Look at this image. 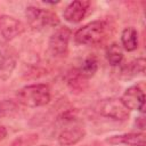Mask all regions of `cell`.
Instances as JSON below:
<instances>
[{
  "instance_id": "obj_6",
  "label": "cell",
  "mask_w": 146,
  "mask_h": 146,
  "mask_svg": "<svg viewBox=\"0 0 146 146\" xmlns=\"http://www.w3.org/2000/svg\"><path fill=\"white\" fill-rule=\"evenodd\" d=\"M72 31L67 26H60L50 35L48 48L52 56L63 57L66 55L68 49V42L71 39Z\"/></svg>"
},
{
  "instance_id": "obj_21",
  "label": "cell",
  "mask_w": 146,
  "mask_h": 146,
  "mask_svg": "<svg viewBox=\"0 0 146 146\" xmlns=\"http://www.w3.org/2000/svg\"><path fill=\"white\" fill-rule=\"evenodd\" d=\"M41 146H49V145H41Z\"/></svg>"
},
{
  "instance_id": "obj_16",
  "label": "cell",
  "mask_w": 146,
  "mask_h": 146,
  "mask_svg": "<svg viewBox=\"0 0 146 146\" xmlns=\"http://www.w3.org/2000/svg\"><path fill=\"white\" fill-rule=\"evenodd\" d=\"M106 58H107V62L112 66H119V65H121V63L123 60V51H122V48L117 43H115V42L111 43L106 48Z\"/></svg>"
},
{
  "instance_id": "obj_14",
  "label": "cell",
  "mask_w": 146,
  "mask_h": 146,
  "mask_svg": "<svg viewBox=\"0 0 146 146\" xmlns=\"http://www.w3.org/2000/svg\"><path fill=\"white\" fill-rule=\"evenodd\" d=\"M67 86L73 92H82L88 87V80L84 79L76 68L67 74Z\"/></svg>"
},
{
  "instance_id": "obj_12",
  "label": "cell",
  "mask_w": 146,
  "mask_h": 146,
  "mask_svg": "<svg viewBox=\"0 0 146 146\" xmlns=\"http://www.w3.org/2000/svg\"><path fill=\"white\" fill-rule=\"evenodd\" d=\"M145 65H146V62L143 57L140 58H137V59H133L129 63H125L124 65L121 66V70H120V74L123 79H131V78H135L139 74H144L145 72Z\"/></svg>"
},
{
  "instance_id": "obj_2",
  "label": "cell",
  "mask_w": 146,
  "mask_h": 146,
  "mask_svg": "<svg viewBox=\"0 0 146 146\" xmlns=\"http://www.w3.org/2000/svg\"><path fill=\"white\" fill-rule=\"evenodd\" d=\"M17 100L27 107L44 106L50 102V89L46 83L27 84L21 88L17 94Z\"/></svg>"
},
{
  "instance_id": "obj_11",
  "label": "cell",
  "mask_w": 146,
  "mask_h": 146,
  "mask_svg": "<svg viewBox=\"0 0 146 146\" xmlns=\"http://www.w3.org/2000/svg\"><path fill=\"white\" fill-rule=\"evenodd\" d=\"M86 136V130L82 127H72L60 131L57 137L60 146H73L81 141Z\"/></svg>"
},
{
  "instance_id": "obj_9",
  "label": "cell",
  "mask_w": 146,
  "mask_h": 146,
  "mask_svg": "<svg viewBox=\"0 0 146 146\" xmlns=\"http://www.w3.org/2000/svg\"><path fill=\"white\" fill-rule=\"evenodd\" d=\"M89 6H90V1H88V0L72 1L64 9L63 16H64L65 21H67L70 23H73V24L79 23L86 17Z\"/></svg>"
},
{
  "instance_id": "obj_1",
  "label": "cell",
  "mask_w": 146,
  "mask_h": 146,
  "mask_svg": "<svg viewBox=\"0 0 146 146\" xmlns=\"http://www.w3.org/2000/svg\"><path fill=\"white\" fill-rule=\"evenodd\" d=\"M108 31V23L104 19L92 21L82 27L78 29L74 33V40L80 44L96 46L102 43Z\"/></svg>"
},
{
  "instance_id": "obj_19",
  "label": "cell",
  "mask_w": 146,
  "mask_h": 146,
  "mask_svg": "<svg viewBox=\"0 0 146 146\" xmlns=\"http://www.w3.org/2000/svg\"><path fill=\"white\" fill-rule=\"evenodd\" d=\"M135 124L137 125V128H139L141 131H144V129H145V119H144V116L141 115V116L137 117L136 121H135Z\"/></svg>"
},
{
  "instance_id": "obj_10",
  "label": "cell",
  "mask_w": 146,
  "mask_h": 146,
  "mask_svg": "<svg viewBox=\"0 0 146 146\" xmlns=\"http://www.w3.org/2000/svg\"><path fill=\"white\" fill-rule=\"evenodd\" d=\"M106 143L111 145H128V146H145L146 135L145 132H125L114 135L106 138Z\"/></svg>"
},
{
  "instance_id": "obj_15",
  "label": "cell",
  "mask_w": 146,
  "mask_h": 146,
  "mask_svg": "<svg viewBox=\"0 0 146 146\" xmlns=\"http://www.w3.org/2000/svg\"><path fill=\"white\" fill-rule=\"evenodd\" d=\"M97 70H98V59L95 55H88L83 59L81 66L78 68L79 73L87 80L89 78L94 76L95 73L97 72Z\"/></svg>"
},
{
  "instance_id": "obj_3",
  "label": "cell",
  "mask_w": 146,
  "mask_h": 146,
  "mask_svg": "<svg viewBox=\"0 0 146 146\" xmlns=\"http://www.w3.org/2000/svg\"><path fill=\"white\" fill-rule=\"evenodd\" d=\"M25 17L29 25L36 31L48 26L59 25V18L56 13L49 9H43L36 6H29L25 9Z\"/></svg>"
},
{
  "instance_id": "obj_20",
  "label": "cell",
  "mask_w": 146,
  "mask_h": 146,
  "mask_svg": "<svg viewBox=\"0 0 146 146\" xmlns=\"http://www.w3.org/2000/svg\"><path fill=\"white\" fill-rule=\"evenodd\" d=\"M6 136H7V129H6V127L0 125V141L2 139H5Z\"/></svg>"
},
{
  "instance_id": "obj_4",
  "label": "cell",
  "mask_w": 146,
  "mask_h": 146,
  "mask_svg": "<svg viewBox=\"0 0 146 146\" xmlns=\"http://www.w3.org/2000/svg\"><path fill=\"white\" fill-rule=\"evenodd\" d=\"M95 111L99 115L115 121H125L130 115V111L122 103L121 98L114 97L99 100L95 106Z\"/></svg>"
},
{
  "instance_id": "obj_8",
  "label": "cell",
  "mask_w": 146,
  "mask_h": 146,
  "mask_svg": "<svg viewBox=\"0 0 146 146\" xmlns=\"http://www.w3.org/2000/svg\"><path fill=\"white\" fill-rule=\"evenodd\" d=\"M17 52L16 50L8 46L5 44L0 49V80H8L13 72L16 68L17 65Z\"/></svg>"
},
{
  "instance_id": "obj_18",
  "label": "cell",
  "mask_w": 146,
  "mask_h": 146,
  "mask_svg": "<svg viewBox=\"0 0 146 146\" xmlns=\"http://www.w3.org/2000/svg\"><path fill=\"white\" fill-rule=\"evenodd\" d=\"M39 140L38 133H24L14 139L10 146H33Z\"/></svg>"
},
{
  "instance_id": "obj_17",
  "label": "cell",
  "mask_w": 146,
  "mask_h": 146,
  "mask_svg": "<svg viewBox=\"0 0 146 146\" xmlns=\"http://www.w3.org/2000/svg\"><path fill=\"white\" fill-rule=\"evenodd\" d=\"M19 111L18 104L11 99L0 100V117H11Z\"/></svg>"
},
{
  "instance_id": "obj_5",
  "label": "cell",
  "mask_w": 146,
  "mask_h": 146,
  "mask_svg": "<svg viewBox=\"0 0 146 146\" xmlns=\"http://www.w3.org/2000/svg\"><path fill=\"white\" fill-rule=\"evenodd\" d=\"M24 24L10 15L0 16V43L7 44L24 32Z\"/></svg>"
},
{
  "instance_id": "obj_7",
  "label": "cell",
  "mask_w": 146,
  "mask_h": 146,
  "mask_svg": "<svg viewBox=\"0 0 146 146\" xmlns=\"http://www.w3.org/2000/svg\"><path fill=\"white\" fill-rule=\"evenodd\" d=\"M121 100L129 111H138L140 113H144L145 91L141 84H133L127 88L121 97Z\"/></svg>"
},
{
  "instance_id": "obj_13",
  "label": "cell",
  "mask_w": 146,
  "mask_h": 146,
  "mask_svg": "<svg viewBox=\"0 0 146 146\" xmlns=\"http://www.w3.org/2000/svg\"><path fill=\"white\" fill-rule=\"evenodd\" d=\"M121 43L124 50L135 51L138 48V31L133 26L123 29L121 33Z\"/></svg>"
}]
</instances>
